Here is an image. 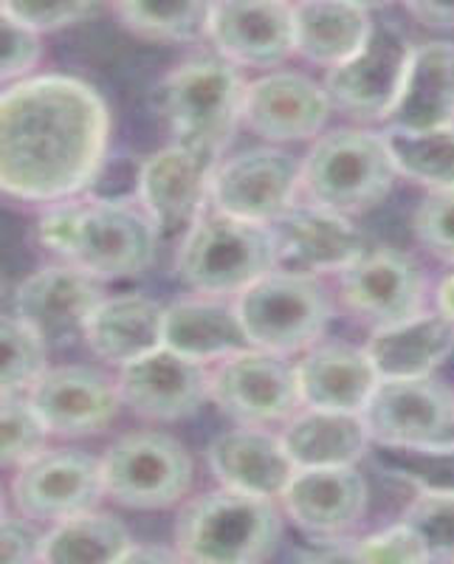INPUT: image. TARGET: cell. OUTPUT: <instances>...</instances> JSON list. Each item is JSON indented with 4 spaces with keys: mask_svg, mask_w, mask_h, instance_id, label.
Listing matches in <instances>:
<instances>
[{
    "mask_svg": "<svg viewBox=\"0 0 454 564\" xmlns=\"http://www.w3.org/2000/svg\"><path fill=\"white\" fill-rule=\"evenodd\" d=\"M277 243V269L296 274L345 271L367 251L365 235L342 212L305 204L291 206L269 224Z\"/></svg>",
    "mask_w": 454,
    "mask_h": 564,
    "instance_id": "cell-16",
    "label": "cell"
},
{
    "mask_svg": "<svg viewBox=\"0 0 454 564\" xmlns=\"http://www.w3.org/2000/svg\"><path fill=\"white\" fill-rule=\"evenodd\" d=\"M37 34L40 32L3 14V26H0V37H3V63H0L3 65V79L23 77V74H29L37 65L40 52H43Z\"/></svg>",
    "mask_w": 454,
    "mask_h": 564,
    "instance_id": "cell-41",
    "label": "cell"
},
{
    "mask_svg": "<svg viewBox=\"0 0 454 564\" xmlns=\"http://www.w3.org/2000/svg\"><path fill=\"white\" fill-rule=\"evenodd\" d=\"M215 155L175 141L150 155L139 170V200L161 240H184L212 200Z\"/></svg>",
    "mask_w": 454,
    "mask_h": 564,
    "instance_id": "cell-9",
    "label": "cell"
},
{
    "mask_svg": "<svg viewBox=\"0 0 454 564\" xmlns=\"http://www.w3.org/2000/svg\"><path fill=\"white\" fill-rule=\"evenodd\" d=\"M110 139L105 99L63 74L14 83L0 102L3 193L34 204L74 198L99 175Z\"/></svg>",
    "mask_w": 454,
    "mask_h": 564,
    "instance_id": "cell-1",
    "label": "cell"
},
{
    "mask_svg": "<svg viewBox=\"0 0 454 564\" xmlns=\"http://www.w3.org/2000/svg\"><path fill=\"white\" fill-rule=\"evenodd\" d=\"M105 494L136 511L170 508L193 486V460L170 435H125L102 457Z\"/></svg>",
    "mask_w": 454,
    "mask_h": 564,
    "instance_id": "cell-8",
    "label": "cell"
},
{
    "mask_svg": "<svg viewBox=\"0 0 454 564\" xmlns=\"http://www.w3.org/2000/svg\"><path fill=\"white\" fill-rule=\"evenodd\" d=\"M246 90L231 59L198 57L170 70L153 102L179 144L218 159L244 119Z\"/></svg>",
    "mask_w": 454,
    "mask_h": 564,
    "instance_id": "cell-4",
    "label": "cell"
},
{
    "mask_svg": "<svg viewBox=\"0 0 454 564\" xmlns=\"http://www.w3.org/2000/svg\"><path fill=\"white\" fill-rule=\"evenodd\" d=\"M218 0H114L125 29L153 43H193L209 34Z\"/></svg>",
    "mask_w": 454,
    "mask_h": 564,
    "instance_id": "cell-32",
    "label": "cell"
},
{
    "mask_svg": "<svg viewBox=\"0 0 454 564\" xmlns=\"http://www.w3.org/2000/svg\"><path fill=\"white\" fill-rule=\"evenodd\" d=\"M133 545L128 528L102 511H85L54 522L43 536V562L54 564H110L122 562Z\"/></svg>",
    "mask_w": 454,
    "mask_h": 564,
    "instance_id": "cell-31",
    "label": "cell"
},
{
    "mask_svg": "<svg viewBox=\"0 0 454 564\" xmlns=\"http://www.w3.org/2000/svg\"><path fill=\"white\" fill-rule=\"evenodd\" d=\"M370 441L432 446L454 441V395L429 379H381L361 410Z\"/></svg>",
    "mask_w": 454,
    "mask_h": 564,
    "instance_id": "cell-13",
    "label": "cell"
},
{
    "mask_svg": "<svg viewBox=\"0 0 454 564\" xmlns=\"http://www.w3.org/2000/svg\"><path fill=\"white\" fill-rule=\"evenodd\" d=\"M331 97L302 74H271L246 90L244 122L269 141L314 139L327 122Z\"/></svg>",
    "mask_w": 454,
    "mask_h": 564,
    "instance_id": "cell-22",
    "label": "cell"
},
{
    "mask_svg": "<svg viewBox=\"0 0 454 564\" xmlns=\"http://www.w3.org/2000/svg\"><path fill=\"white\" fill-rule=\"evenodd\" d=\"M396 175L385 135L342 128L322 135L307 153L302 164V193L316 206L358 215L390 195Z\"/></svg>",
    "mask_w": 454,
    "mask_h": 564,
    "instance_id": "cell-6",
    "label": "cell"
},
{
    "mask_svg": "<svg viewBox=\"0 0 454 564\" xmlns=\"http://www.w3.org/2000/svg\"><path fill=\"white\" fill-rule=\"evenodd\" d=\"M302 164L285 150L255 148L224 161L212 175V204L235 218L271 224L294 206Z\"/></svg>",
    "mask_w": 454,
    "mask_h": 564,
    "instance_id": "cell-12",
    "label": "cell"
},
{
    "mask_svg": "<svg viewBox=\"0 0 454 564\" xmlns=\"http://www.w3.org/2000/svg\"><path fill=\"white\" fill-rule=\"evenodd\" d=\"M102 0H3V14L34 32H60L99 12Z\"/></svg>",
    "mask_w": 454,
    "mask_h": 564,
    "instance_id": "cell-38",
    "label": "cell"
},
{
    "mask_svg": "<svg viewBox=\"0 0 454 564\" xmlns=\"http://www.w3.org/2000/svg\"><path fill=\"white\" fill-rule=\"evenodd\" d=\"M342 300L376 327L421 314L423 271L396 249H367L342 271Z\"/></svg>",
    "mask_w": 454,
    "mask_h": 564,
    "instance_id": "cell-17",
    "label": "cell"
},
{
    "mask_svg": "<svg viewBox=\"0 0 454 564\" xmlns=\"http://www.w3.org/2000/svg\"><path fill=\"white\" fill-rule=\"evenodd\" d=\"M209 466L224 486L260 497H282L296 475L282 437L262 430H231L209 446Z\"/></svg>",
    "mask_w": 454,
    "mask_h": 564,
    "instance_id": "cell-24",
    "label": "cell"
},
{
    "mask_svg": "<svg viewBox=\"0 0 454 564\" xmlns=\"http://www.w3.org/2000/svg\"><path fill=\"white\" fill-rule=\"evenodd\" d=\"M26 520L29 517H3V531H0L3 564L43 562V536Z\"/></svg>",
    "mask_w": 454,
    "mask_h": 564,
    "instance_id": "cell-42",
    "label": "cell"
},
{
    "mask_svg": "<svg viewBox=\"0 0 454 564\" xmlns=\"http://www.w3.org/2000/svg\"><path fill=\"white\" fill-rule=\"evenodd\" d=\"M164 314L166 308L150 296H110L90 316L85 339L99 359L125 367L164 347Z\"/></svg>",
    "mask_w": 454,
    "mask_h": 564,
    "instance_id": "cell-26",
    "label": "cell"
},
{
    "mask_svg": "<svg viewBox=\"0 0 454 564\" xmlns=\"http://www.w3.org/2000/svg\"><path fill=\"white\" fill-rule=\"evenodd\" d=\"M209 37L235 65L271 68L296 52L294 9L285 0H218Z\"/></svg>",
    "mask_w": 454,
    "mask_h": 564,
    "instance_id": "cell-18",
    "label": "cell"
},
{
    "mask_svg": "<svg viewBox=\"0 0 454 564\" xmlns=\"http://www.w3.org/2000/svg\"><path fill=\"white\" fill-rule=\"evenodd\" d=\"M390 128L435 130L454 124V43H426L412 52Z\"/></svg>",
    "mask_w": 454,
    "mask_h": 564,
    "instance_id": "cell-27",
    "label": "cell"
},
{
    "mask_svg": "<svg viewBox=\"0 0 454 564\" xmlns=\"http://www.w3.org/2000/svg\"><path fill=\"white\" fill-rule=\"evenodd\" d=\"M280 500L302 531L336 539L361 520L367 508V482L353 466L296 468L294 480Z\"/></svg>",
    "mask_w": 454,
    "mask_h": 564,
    "instance_id": "cell-21",
    "label": "cell"
},
{
    "mask_svg": "<svg viewBox=\"0 0 454 564\" xmlns=\"http://www.w3.org/2000/svg\"><path fill=\"white\" fill-rule=\"evenodd\" d=\"M372 463L385 475L418 488V491L454 494V441L432 446H392L376 443Z\"/></svg>",
    "mask_w": 454,
    "mask_h": 564,
    "instance_id": "cell-34",
    "label": "cell"
},
{
    "mask_svg": "<svg viewBox=\"0 0 454 564\" xmlns=\"http://www.w3.org/2000/svg\"><path fill=\"white\" fill-rule=\"evenodd\" d=\"M277 269V243L269 224L204 212L181 240L175 271L186 289L206 296L240 294Z\"/></svg>",
    "mask_w": 454,
    "mask_h": 564,
    "instance_id": "cell-5",
    "label": "cell"
},
{
    "mask_svg": "<svg viewBox=\"0 0 454 564\" xmlns=\"http://www.w3.org/2000/svg\"><path fill=\"white\" fill-rule=\"evenodd\" d=\"M412 52L410 40L396 26H372L367 43L353 57L327 70V97L356 119H385L401 97Z\"/></svg>",
    "mask_w": 454,
    "mask_h": 564,
    "instance_id": "cell-10",
    "label": "cell"
},
{
    "mask_svg": "<svg viewBox=\"0 0 454 564\" xmlns=\"http://www.w3.org/2000/svg\"><path fill=\"white\" fill-rule=\"evenodd\" d=\"M415 235L432 254L454 263V189H432L418 206Z\"/></svg>",
    "mask_w": 454,
    "mask_h": 564,
    "instance_id": "cell-40",
    "label": "cell"
},
{
    "mask_svg": "<svg viewBox=\"0 0 454 564\" xmlns=\"http://www.w3.org/2000/svg\"><path fill=\"white\" fill-rule=\"evenodd\" d=\"M52 435L85 437L102 432L119 412V384L94 367H54L29 390Z\"/></svg>",
    "mask_w": 454,
    "mask_h": 564,
    "instance_id": "cell-20",
    "label": "cell"
},
{
    "mask_svg": "<svg viewBox=\"0 0 454 564\" xmlns=\"http://www.w3.org/2000/svg\"><path fill=\"white\" fill-rule=\"evenodd\" d=\"M296 381L305 406L361 412L381 376L367 350L350 345H316L307 347L296 365Z\"/></svg>",
    "mask_w": 454,
    "mask_h": 564,
    "instance_id": "cell-23",
    "label": "cell"
},
{
    "mask_svg": "<svg viewBox=\"0 0 454 564\" xmlns=\"http://www.w3.org/2000/svg\"><path fill=\"white\" fill-rule=\"evenodd\" d=\"M209 398L229 417L249 426L289 417L302 404L296 367L280 352L244 347L212 370Z\"/></svg>",
    "mask_w": 454,
    "mask_h": 564,
    "instance_id": "cell-11",
    "label": "cell"
},
{
    "mask_svg": "<svg viewBox=\"0 0 454 564\" xmlns=\"http://www.w3.org/2000/svg\"><path fill=\"white\" fill-rule=\"evenodd\" d=\"M52 430L26 395H3V466H26L45 452Z\"/></svg>",
    "mask_w": 454,
    "mask_h": 564,
    "instance_id": "cell-36",
    "label": "cell"
},
{
    "mask_svg": "<svg viewBox=\"0 0 454 564\" xmlns=\"http://www.w3.org/2000/svg\"><path fill=\"white\" fill-rule=\"evenodd\" d=\"M296 52L316 65L345 63L367 43L372 23L353 0H302L294 9Z\"/></svg>",
    "mask_w": 454,
    "mask_h": 564,
    "instance_id": "cell-30",
    "label": "cell"
},
{
    "mask_svg": "<svg viewBox=\"0 0 454 564\" xmlns=\"http://www.w3.org/2000/svg\"><path fill=\"white\" fill-rule=\"evenodd\" d=\"M396 170L432 189H454V124L435 130H401L385 133Z\"/></svg>",
    "mask_w": 454,
    "mask_h": 564,
    "instance_id": "cell-33",
    "label": "cell"
},
{
    "mask_svg": "<svg viewBox=\"0 0 454 564\" xmlns=\"http://www.w3.org/2000/svg\"><path fill=\"white\" fill-rule=\"evenodd\" d=\"M0 345H3V395H26L45 372L48 341L37 327L14 314L3 316Z\"/></svg>",
    "mask_w": 454,
    "mask_h": 564,
    "instance_id": "cell-35",
    "label": "cell"
},
{
    "mask_svg": "<svg viewBox=\"0 0 454 564\" xmlns=\"http://www.w3.org/2000/svg\"><path fill=\"white\" fill-rule=\"evenodd\" d=\"M454 350V322L446 314H415L376 327L367 352L381 379H426Z\"/></svg>",
    "mask_w": 454,
    "mask_h": 564,
    "instance_id": "cell-25",
    "label": "cell"
},
{
    "mask_svg": "<svg viewBox=\"0 0 454 564\" xmlns=\"http://www.w3.org/2000/svg\"><path fill=\"white\" fill-rule=\"evenodd\" d=\"M407 7L429 26H454V0H407Z\"/></svg>",
    "mask_w": 454,
    "mask_h": 564,
    "instance_id": "cell-43",
    "label": "cell"
},
{
    "mask_svg": "<svg viewBox=\"0 0 454 564\" xmlns=\"http://www.w3.org/2000/svg\"><path fill=\"white\" fill-rule=\"evenodd\" d=\"M235 305L251 347L280 356L314 347L333 316L331 300L316 276L285 269L251 282L237 294Z\"/></svg>",
    "mask_w": 454,
    "mask_h": 564,
    "instance_id": "cell-7",
    "label": "cell"
},
{
    "mask_svg": "<svg viewBox=\"0 0 454 564\" xmlns=\"http://www.w3.org/2000/svg\"><path fill=\"white\" fill-rule=\"evenodd\" d=\"M209 381L212 372H206L204 361L164 345L122 367L119 392L136 415L181 421L195 415L209 398Z\"/></svg>",
    "mask_w": 454,
    "mask_h": 564,
    "instance_id": "cell-15",
    "label": "cell"
},
{
    "mask_svg": "<svg viewBox=\"0 0 454 564\" xmlns=\"http://www.w3.org/2000/svg\"><path fill=\"white\" fill-rule=\"evenodd\" d=\"M181 558V553H179V547H175V551H166V547H153V545H130L128 547V553H125V558L122 562H155V564H161V562H179Z\"/></svg>",
    "mask_w": 454,
    "mask_h": 564,
    "instance_id": "cell-44",
    "label": "cell"
},
{
    "mask_svg": "<svg viewBox=\"0 0 454 564\" xmlns=\"http://www.w3.org/2000/svg\"><path fill=\"white\" fill-rule=\"evenodd\" d=\"M280 511L271 497L224 486L201 494L181 511L175 547L184 562H262L280 545Z\"/></svg>",
    "mask_w": 454,
    "mask_h": 564,
    "instance_id": "cell-3",
    "label": "cell"
},
{
    "mask_svg": "<svg viewBox=\"0 0 454 564\" xmlns=\"http://www.w3.org/2000/svg\"><path fill=\"white\" fill-rule=\"evenodd\" d=\"M164 345L190 359H226L251 347L237 305L220 300H181L164 314Z\"/></svg>",
    "mask_w": 454,
    "mask_h": 564,
    "instance_id": "cell-29",
    "label": "cell"
},
{
    "mask_svg": "<svg viewBox=\"0 0 454 564\" xmlns=\"http://www.w3.org/2000/svg\"><path fill=\"white\" fill-rule=\"evenodd\" d=\"M353 3H356V7H361V9H367V12H370V9H381V7H387V3H392V0H353Z\"/></svg>",
    "mask_w": 454,
    "mask_h": 564,
    "instance_id": "cell-46",
    "label": "cell"
},
{
    "mask_svg": "<svg viewBox=\"0 0 454 564\" xmlns=\"http://www.w3.org/2000/svg\"><path fill=\"white\" fill-rule=\"evenodd\" d=\"M432 558H454V494L421 491L403 513Z\"/></svg>",
    "mask_w": 454,
    "mask_h": 564,
    "instance_id": "cell-37",
    "label": "cell"
},
{
    "mask_svg": "<svg viewBox=\"0 0 454 564\" xmlns=\"http://www.w3.org/2000/svg\"><path fill=\"white\" fill-rule=\"evenodd\" d=\"M40 240L97 280H128L153 265L159 229L133 200H60L40 220Z\"/></svg>",
    "mask_w": 454,
    "mask_h": 564,
    "instance_id": "cell-2",
    "label": "cell"
},
{
    "mask_svg": "<svg viewBox=\"0 0 454 564\" xmlns=\"http://www.w3.org/2000/svg\"><path fill=\"white\" fill-rule=\"evenodd\" d=\"M437 308L454 322V274H448L437 289Z\"/></svg>",
    "mask_w": 454,
    "mask_h": 564,
    "instance_id": "cell-45",
    "label": "cell"
},
{
    "mask_svg": "<svg viewBox=\"0 0 454 564\" xmlns=\"http://www.w3.org/2000/svg\"><path fill=\"white\" fill-rule=\"evenodd\" d=\"M102 300L97 276L71 263L48 265L18 289V316L37 327L48 345H68L85 336Z\"/></svg>",
    "mask_w": 454,
    "mask_h": 564,
    "instance_id": "cell-19",
    "label": "cell"
},
{
    "mask_svg": "<svg viewBox=\"0 0 454 564\" xmlns=\"http://www.w3.org/2000/svg\"><path fill=\"white\" fill-rule=\"evenodd\" d=\"M280 437L296 468L356 466L370 446V432L361 412L316 406H305V412H300Z\"/></svg>",
    "mask_w": 454,
    "mask_h": 564,
    "instance_id": "cell-28",
    "label": "cell"
},
{
    "mask_svg": "<svg viewBox=\"0 0 454 564\" xmlns=\"http://www.w3.org/2000/svg\"><path fill=\"white\" fill-rule=\"evenodd\" d=\"M353 562H398V564H418L429 562V551L410 525L385 528V531L370 533L350 545Z\"/></svg>",
    "mask_w": 454,
    "mask_h": 564,
    "instance_id": "cell-39",
    "label": "cell"
},
{
    "mask_svg": "<svg viewBox=\"0 0 454 564\" xmlns=\"http://www.w3.org/2000/svg\"><path fill=\"white\" fill-rule=\"evenodd\" d=\"M102 460L71 449H45L14 477L12 497L23 517L37 522H63L94 511L102 500Z\"/></svg>",
    "mask_w": 454,
    "mask_h": 564,
    "instance_id": "cell-14",
    "label": "cell"
}]
</instances>
